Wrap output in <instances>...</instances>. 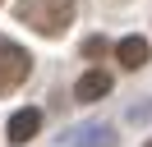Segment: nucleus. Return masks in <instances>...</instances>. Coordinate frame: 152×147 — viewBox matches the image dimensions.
I'll use <instances>...</instances> for the list:
<instances>
[{
  "mask_svg": "<svg viewBox=\"0 0 152 147\" xmlns=\"http://www.w3.org/2000/svg\"><path fill=\"white\" fill-rule=\"evenodd\" d=\"M37 129H42V110L28 106V110H19V115H10V129H5V133H10L14 147H23L28 138H37Z\"/></svg>",
  "mask_w": 152,
  "mask_h": 147,
  "instance_id": "3",
  "label": "nucleus"
},
{
  "mask_svg": "<svg viewBox=\"0 0 152 147\" xmlns=\"http://www.w3.org/2000/svg\"><path fill=\"white\" fill-rule=\"evenodd\" d=\"M115 60H120L124 69H143V64H148V41H143V37H124V41H115Z\"/></svg>",
  "mask_w": 152,
  "mask_h": 147,
  "instance_id": "5",
  "label": "nucleus"
},
{
  "mask_svg": "<svg viewBox=\"0 0 152 147\" xmlns=\"http://www.w3.org/2000/svg\"><path fill=\"white\" fill-rule=\"evenodd\" d=\"M106 92H111V74H106V69H88L83 78L74 83V97L78 101H102Z\"/></svg>",
  "mask_w": 152,
  "mask_h": 147,
  "instance_id": "4",
  "label": "nucleus"
},
{
  "mask_svg": "<svg viewBox=\"0 0 152 147\" xmlns=\"http://www.w3.org/2000/svg\"><path fill=\"white\" fill-rule=\"evenodd\" d=\"M148 147H152V143H148Z\"/></svg>",
  "mask_w": 152,
  "mask_h": 147,
  "instance_id": "7",
  "label": "nucleus"
},
{
  "mask_svg": "<svg viewBox=\"0 0 152 147\" xmlns=\"http://www.w3.org/2000/svg\"><path fill=\"white\" fill-rule=\"evenodd\" d=\"M78 147H111V129H92V133H88V143L78 138Z\"/></svg>",
  "mask_w": 152,
  "mask_h": 147,
  "instance_id": "6",
  "label": "nucleus"
},
{
  "mask_svg": "<svg viewBox=\"0 0 152 147\" xmlns=\"http://www.w3.org/2000/svg\"><path fill=\"white\" fill-rule=\"evenodd\" d=\"M28 74H32V55L23 46H14V41L0 37V97H10L14 87H23Z\"/></svg>",
  "mask_w": 152,
  "mask_h": 147,
  "instance_id": "2",
  "label": "nucleus"
},
{
  "mask_svg": "<svg viewBox=\"0 0 152 147\" xmlns=\"http://www.w3.org/2000/svg\"><path fill=\"white\" fill-rule=\"evenodd\" d=\"M19 23H28L42 37H60L74 23V0H19Z\"/></svg>",
  "mask_w": 152,
  "mask_h": 147,
  "instance_id": "1",
  "label": "nucleus"
}]
</instances>
